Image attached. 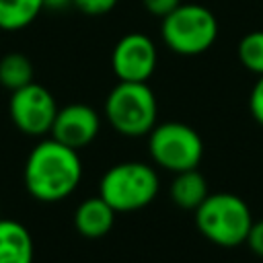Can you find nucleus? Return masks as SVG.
<instances>
[{"instance_id":"412c9836","label":"nucleus","mask_w":263,"mask_h":263,"mask_svg":"<svg viewBox=\"0 0 263 263\" xmlns=\"http://www.w3.org/2000/svg\"><path fill=\"white\" fill-rule=\"evenodd\" d=\"M0 212H2V205H0Z\"/></svg>"},{"instance_id":"0eeeda50","label":"nucleus","mask_w":263,"mask_h":263,"mask_svg":"<svg viewBox=\"0 0 263 263\" xmlns=\"http://www.w3.org/2000/svg\"><path fill=\"white\" fill-rule=\"evenodd\" d=\"M55 113H58V105L53 95L37 82H29L12 90L10 95L8 115L16 125V129H21L25 136L37 138L49 134Z\"/></svg>"},{"instance_id":"f8f14e48","label":"nucleus","mask_w":263,"mask_h":263,"mask_svg":"<svg viewBox=\"0 0 263 263\" xmlns=\"http://www.w3.org/2000/svg\"><path fill=\"white\" fill-rule=\"evenodd\" d=\"M208 183L205 177L197 168L175 173L171 183V199L183 210H195L208 197Z\"/></svg>"},{"instance_id":"7ed1b4c3","label":"nucleus","mask_w":263,"mask_h":263,"mask_svg":"<svg viewBox=\"0 0 263 263\" xmlns=\"http://www.w3.org/2000/svg\"><path fill=\"white\" fill-rule=\"evenodd\" d=\"M158 175L148 162L125 160L105 171L99 195L119 214L146 208L158 195Z\"/></svg>"},{"instance_id":"9b49d317","label":"nucleus","mask_w":263,"mask_h":263,"mask_svg":"<svg viewBox=\"0 0 263 263\" xmlns=\"http://www.w3.org/2000/svg\"><path fill=\"white\" fill-rule=\"evenodd\" d=\"M33 236L16 220L0 216V263H33Z\"/></svg>"},{"instance_id":"a211bd4d","label":"nucleus","mask_w":263,"mask_h":263,"mask_svg":"<svg viewBox=\"0 0 263 263\" xmlns=\"http://www.w3.org/2000/svg\"><path fill=\"white\" fill-rule=\"evenodd\" d=\"M245 242L251 249V253H255L257 257H263V220L251 224V230H249Z\"/></svg>"},{"instance_id":"6ab92c4d","label":"nucleus","mask_w":263,"mask_h":263,"mask_svg":"<svg viewBox=\"0 0 263 263\" xmlns=\"http://www.w3.org/2000/svg\"><path fill=\"white\" fill-rule=\"evenodd\" d=\"M142 4H144V8L150 14H154V16H166L168 12H173L181 4V0H142Z\"/></svg>"},{"instance_id":"aec40b11","label":"nucleus","mask_w":263,"mask_h":263,"mask_svg":"<svg viewBox=\"0 0 263 263\" xmlns=\"http://www.w3.org/2000/svg\"><path fill=\"white\" fill-rule=\"evenodd\" d=\"M74 0H43V4L47 6V8H51V10H62V8H66V6H70Z\"/></svg>"},{"instance_id":"dca6fc26","label":"nucleus","mask_w":263,"mask_h":263,"mask_svg":"<svg viewBox=\"0 0 263 263\" xmlns=\"http://www.w3.org/2000/svg\"><path fill=\"white\" fill-rule=\"evenodd\" d=\"M249 111L253 115V119L263 125V74L257 78L251 95H249Z\"/></svg>"},{"instance_id":"20e7f679","label":"nucleus","mask_w":263,"mask_h":263,"mask_svg":"<svg viewBox=\"0 0 263 263\" xmlns=\"http://www.w3.org/2000/svg\"><path fill=\"white\" fill-rule=\"evenodd\" d=\"M156 97L146 82L119 80L105 99V117L125 138L148 136L156 125Z\"/></svg>"},{"instance_id":"39448f33","label":"nucleus","mask_w":263,"mask_h":263,"mask_svg":"<svg viewBox=\"0 0 263 263\" xmlns=\"http://www.w3.org/2000/svg\"><path fill=\"white\" fill-rule=\"evenodd\" d=\"M162 41L179 55H199L208 51L218 37V21L214 12L201 4H179L162 16Z\"/></svg>"},{"instance_id":"2eb2a0df","label":"nucleus","mask_w":263,"mask_h":263,"mask_svg":"<svg viewBox=\"0 0 263 263\" xmlns=\"http://www.w3.org/2000/svg\"><path fill=\"white\" fill-rule=\"evenodd\" d=\"M238 62L253 74H263V31H251L247 33L236 47Z\"/></svg>"},{"instance_id":"f3484780","label":"nucleus","mask_w":263,"mask_h":263,"mask_svg":"<svg viewBox=\"0 0 263 263\" xmlns=\"http://www.w3.org/2000/svg\"><path fill=\"white\" fill-rule=\"evenodd\" d=\"M72 4L84 14H105L115 8L117 0H74Z\"/></svg>"},{"instance_id":"f257e3e1","label":"nucleus","mask_w":263,"mask_h":263,"mask_svg":"<svg viewBox=\"0 0 263 263\" xmlns=\"http://www.w3.org/2000/svg\"><path fill=\"white\" fill-rule=\"evenodd\" d=\"M82 179L78 150L49 138L41 140L27 156L23 183L27 193L43 203H55L74 193Z\"/></svg>"},{"instance_id":"4468645a","label":"nucleus","mask_w":263,"mask_h":263,"mask_svg":"<svg viewBox=\"0 0 263 263\" xmlns=\"http://www.w3.org/2000/svg\"><path fill=\"white\" fill-rule=\"evenodd\" d=\"M33 82V64L27 55L12 51L0 60V84L10 92Z\"/></svg>"},{"instance_id":"423d86ee","label":"nucleus","mask_w":263,"mask_h":263,"mask_svg":"<svg viewBox=\"0 0 263 263\" xmlns=\"http://www.w3.org/2000/svg\"><path fill=\"white\" fill-rule=\"evenodd\" d=\"M148 152L160 168L181 173L197 168L203 156V142L191 125L181 121H166L150 129Z\"/></svg>"},{"instance_id":"9d476101","label":"nucleus","mask_w":263,"mask_h":263,"mask_svg":"<svg viewBox=\"0 0 263 263\" xmlns=\"http://www.w3.org/2000/svg\"><path fill=\"white\" fill-rule=\"evenodd\" d=\"M115 210L101 197H88L78 203L74 212V228L84 238H101L111 232L115 224Z\"/></svg>"},{"instance_id":"f03ea898","label":"nucleus","mask_w":263,"mask_h":263,"mask_svg":"<svg viewBox=\"0 0 263 263\" xmlns=\"http://www.w3.org/2000/svg\"><path fill=\"white\" fill-rule=\"evenodd\" d=\"M253 216L247 201L234 193H208L195 208V226L210 242L232 249L247 240Z\"/></svg>"},{"instance_id":"6e6552de","label":"nucleus","mask_w":263,"mask_h":263,"mask_svg":"<svg viewBox=\"0 0 263 263\" xmlns=\"http://www.w3.org/2000/svg\"><path fill=\"white\" fill-rule=\"evenodd\" d=\"M156 45L144 33L123 35L111 53V68L119 80L146 82L156 68Z\"/></svg>"},{"instance_id":"ddd939ff","label":"nucleus","mask_w":263,"mask_h":263,"mask_svg":"<svg viewBox=\"0 0 263 263\" xmlns=\"http://www.w3.org/2000/svg\"><path fill=\"white\" fill-rule=\"evenodd\" d=\"M45 8L43 0H0V29L18 31L29 27Z\"/></svg>"},{"instance_id":"1a4fd4ad","label":"nucleus","mask_w":263,"mask_h":263,"mask_svg":"<svg viewBox=\"0 0 263 263\" xmlns=\"http://www.w3.org/2000/svg\"><path fill=\"white\" fill-rule=\"evenodd\" d=\"M101 129V119L99 113L84 103H72L66 105L62 109H58L53 125H51V138L74 148L80 150L84 146H88Z\"/></svg>"}]
</instances>
